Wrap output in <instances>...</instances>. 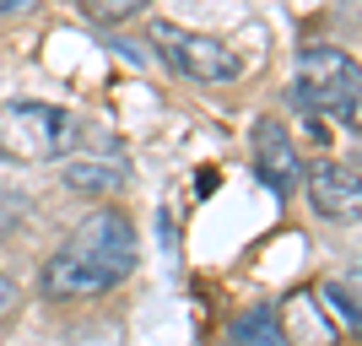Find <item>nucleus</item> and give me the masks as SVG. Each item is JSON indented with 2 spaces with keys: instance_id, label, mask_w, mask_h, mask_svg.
Here are the masks:
<instances>
[{
  "instance_id": "5",
  "label": "nucleus",
  "mask_w": 362,
  "mask_h": 346,
  "mask_svg": "<svg viewBox=\"0 0 362 346\" xmlns=\"http://www.w3.org/2000/svg\"><path fill=\"white\" fill-rule=\"evenodd\" d=\"M308 200L325 222H357L362 211V184H357V168L351 163H319L308 173Z\"/></svg>"
},
{
  "instance_id": "12",
  "label": "nucleus",
  "mask_w": 362,
  "mask_h": 346,
  "mask_svg": "<svg viewBox=\"0 0 362 346\" xmlns=\"http://www.w3.org/2000/svg\"><path fill=\"white\" fill-rule=\"evenodd\" d=\"M22 6H28V0H0V11H22Z\"/></svg>"
},
{
  "instance_id": "7",
  "label": "nucleus",
  "mask_w": 362,
  "mask_h": 346,
  "mask_svg": "<svg viewBox=\"0 0 362 346\" xmlns=\"http://www.w3.org/2000/svg\"><path fill=\"white\" fill-rule=\"evenodd\" d=\"M130 179V163H124L119 151H103V157H65V184L81 190V195H114L119 184Z\"/></svg>"
},
{
  "instance_id": "2",
  "label": "nucleus",
  "mask_w": 362,
  "mask_h": 346,
  "mask_svg": "<svg viewBox=\"0 0 362 346\" xmlns=\"http://www.w3.org/2000/svg\"><path fill=\"white\" fill-rule=\"evenodd\" d=\"M287 103L303 108L308 120H335L341 130H357V103H362L357 60L341 54V49H303Z\"/></svg>"
},
{
  "instance_id": "11",
  "label": "nucleus",
  "mask_w": 362,
  "mask_h": 346,
  "mask_svg": "<svg viewBox=\"0 0 362 346\" xmlns=\"http://www.w3.org/2000/svg\"><path fill=\"white\" fill-rule=\"evenodd\" d=\"M11 303H16V287H11V276H0V314H6Z\"/></svg>"
},
{
  "instance_id": "8",
  "label": "nucleus",
  "mask_w": 362,
  "mask_h": 346,
  "mask_svg": "<svg viewBox=\"0 0 362 346\" xmlns=\"http://www.w3.org/2000/svg\"><path fill=\"white\" fill-rule=\"evenodd\" d=\"M233 341L238 346H287V335H281V325H276L271 303H255L249 314L233 319Z\"/></svg>"
},
{
  "instance_id": "9",
  "label": "nucleus",
  "mask_w": 362,
  "mask_h": 346,
  "mask_svg": "<svg viewBox=\"0 0 362 346\" xmlns=\"http://www.w3.org/2000/svg\"><path fill=\"white\" fill-rule=\"evenodd\" d=\"M319 298H325V314L341 325L346 335H357V325H362V314H357V276H330V282H319Z\"/></svg>"
},
{
  "instance_id": "6",
  "label": "nucleus",
  "mask_w": 362,
  "mask_h": 346,
  "mask_svg": "<svg viewBox=\"0 0 362 346\" xmlns=\"http://www.w3.org/2000/svg\"><path fill=\"white\" fill-rule=\"evenodd\" d=\"M255 173L271 184L276 195H287L292 184H298V141L287 136V125L281 120H259L255 125Z\"/></svg>"
},
{
  "instance_id": "1",
  "label": "nucleus",
  "mask_w": 362,
  "mask_h": 346,
  "mask_svg": "<svg viewBox=\"0 0 362 346\" xmlns=\"http://www.w3.org/2000/svg\"><path fill=\"white\" fill-rule=\"evenodd\" d=\"M136 227L119 211H98L87 227L65 243L60 255L44 265V292L49 298H98L108 287H119L136 271Z\"/></svg>"
},
{
  "instance_id": "4",
  "label": "nucleus",
  "mask_w": 362,
  "mask_h": 346,
  "mask_svg": "<svg viewBox=\"0 0 362 346\" xmlns=\"http://www.w3.org/2000/svg\"><path fill=\"white\" fill-rule=\"evenodd\" d=\"M151 44H157V54H163L168 65H179L184 76H195L206 87H222V81H238L243 76V60L222 38H211V33H189V28H179V22H157V28H151Z\"/></svg>"
},
{
  "instance_id": "3",
  "label": "nucleus",
  "mask_w": 362,
  "mask_h": 346,
  "mask_svg": "<svg viewBox=\"0 0 362 346\" xmlns=\"http://www.w3.org/2000/svg\"><path fill=\"white\" fill-rule=\"evenodd\" d=\"M81 146V120L54 103H11L0 108V151L22 163H54Z\"/></svg>"
},
{
  "instance_id": "10",
  "label": "nucleus",
  "mask_w": 362,
  "mask_h": 346,
  "mask_svg": "<svg viewBox=\"0 0 362 346\" xmlns=\"http://www.w3.org/2000/svg\"><path fill=\"white\" fill-rule=\"evenodd\" d=\"M92 22H124V16H141L151 0H76Z\"/></svg>"
}]
</instances>
